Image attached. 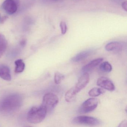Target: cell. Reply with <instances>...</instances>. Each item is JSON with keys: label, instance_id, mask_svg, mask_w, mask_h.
<instances>
[{"label": "cell", "instance_id": "4fadbf2b", "mask_svg": "<svg viewBox=\"0 0 127 127\" xmlns=\"http://www.w3.org/2000/svg\"><path fill=\"white\" fill-rule=\"evenodd\" d=\"M8 43L5 37L0 33V58H1L6 50Z\"/></svg>", "mask_w": 127, "mask_h": 127}, {"label": "cell", "instance_id": "8fae6325", "mask_svg": "<svg viewBox=\"0 0 127 127\" xmlns=\"http://www.w3.org/2000/svg\"><path fill=\"white\" fill-rule=\"evenodd\" d=\"M0 78L5 81L11 80V76L9 67L6 65H0Z\"/></svg>", "mask_w": 127, "mask_h": 127}, {"label": "cell", "instance_id": "30bf717a", "mask_svg": "<svg viewBox=\"0 0 127 127\" xmlns=\"http://www.w3.org/2000/svg\"><path fill=\"white\" fill-rule=\"evenodd\" d=\"M103 60L104 59L103 58H98L91 61L82 67V71L84 73H87L88 72H90L101 63Z\"/></svg>", "mask_w": 127, "mask_h": 127}, {"label": "cell", "instance_id": "ba28073f", "mask_svg": "<svg viewBox=\"0 0 127 127\" xmlns=\"http://www.w3.org/2000/svg\"><path fill=\"white\" fill-rule=\"evenodd\" d=\"M18 6L17 4L13 0H6L2 5L3 9L9 15L15 13L17 10Z\"/></svg>", "mask_w": 127, "mask_h": 127}, {"label": "cell", "instance_id": "cb8c5ba5", "mask_svg": "<svg viewBox=\"0 0 127 127\" xmlns=\"http://www.w3.org/2000/svg\"><path fill=\"white\" fill-rule=\"evenodd\" d=\"M0 20H1V17H0Z\"/></svg>", "mask_w": 127, "mask_h": 127}, {"label": "cell", "instance_id": "7c38bea8", "mask_svg": "<svg viewBox=\"0 0 127 127\" xmlns=\"http://www.w3.org/2000/svg\"><path fill=\"white\" fill-rule=\"evenodd\" d=\"M123 48V45L120 42L113 41L108 43L105 46V49L108 51H121Z\"/></svg>", "mask_w": 127, "mask_h": 127}, {"label": "cell", "instance_id": "2e32d148", "mask_svg": "<svg viewBox=\"0 0 127 127\" xmlns=\"http://www.w3.org/2000/svg\"><path fill=\"white\" fill-rule=\"evenodd\" d=\"M77 94L75 93L73 87L67 91L65 94V99L67 102H70L73 100V99L76 95Z\"/></svg>", "mask_w": 127, "mask_h": 127}, {"label": "cell", "instance_id": "ffe728a7", "mask_svg": "<svg viewBox=\"0 0 127 127\" xmlns=\"http://www.w3.org/2000/svg\"><path fill=\"white\" fill-rule=\"evenodd\" d=\"M122 7L124 10L127 11V1L123 2L122 3Z\"/></svg>", "mask_w": 127, "mask_h": 127}, {"label": "cell", "instance_id": "ac0fdd59", "mask_svg": "<svg viewBox=\"0 0 127 127\" xmlns=\"http://www.w3.org/2000/svg\"><path fill=\"white\" fill-rule=\"evenodd\" d=\"M64 78V76L59 72H56L54 76V81L57 84H59Z\"/></svg>", "mask_w": 127, "mask_h": 127}, {"label": "cell", "instance_id": "44dd1931", "mask_svg": "<svg viewBox=\"0 0 127 127\" xmlns=\"http://www.w3.org/2000/svg\"><path fill=\"white\" fill-rule=\"evenodd\" d=\"M127 124V120H123L120 124L119 126V127H126Z\"/></svg>", "mask_w": 127, "mask_h": 127}, {"label": "cell", "instance_id": "9c48e42d", "mask_svg": "<svg viewBox=\"0 0 127 127\" xmlns=\"http://www.w3.org/2000/svg\"><path fill=\"white\" fill-rule=\"evenodd\" d=\"M95 52L94 49H89L82 51L76 55L71 59V61L73 62H78L86 59Z\"/></svg>", "mask_w": 127, "mask_h": 127}, {"label": "cell", "instance_id": "8992f818", "mask_svg": "<svg viewBox=\"0 0 127 127\" xmlns=\"http://www.w3.org/2000/svg\"><path fill=\"white\" fill-rule=\"evenodd\" d=\"M90 76L88 73H84L79 79L75 86L73 87L75 93L78 94L89 83Z\"/></svg>", "mask_w": 127, "mask_h": 127}, {"label": "cell", "instance_id": "603a6c76", "mask_svg": "<svg viewBox=\"0 0 127 127\" xmlns=\"http://www.w3.org/2000/svg\"><path fill=\"white\" fill-rule=\"evenodd\" d=\"M14 0L17 3L18 6L19 5H20V0Z\"/></svg>", "mask_w": 127, "mask_h": 127}, {"label": "cell", "instance_id": "e0dca14e", "mask_svg": "<svg viewBox=\"0 0 127 127\" xmlns=\"http://www.w3.org/2000/svg\"><path fill=\"white\" fill-rule=\"evenodd\" d=\"M99 69L104 72H110L112 70L111 64L108 62H104L102 63L99 66Z\"/></svg>", "mask_w": 127, "mask_h": 127}, {"label": "cell", "instance_id": "7402d4cb", "mask_svg": "<svg viewBox=\"0 0 127 127\" xmlns=\"http://www.w3.org/2000/svg\"><path fill=\"white\" fill-rule=\"evenodd\" d=\"M50 1L53 2H61L64 0H50Z\"/></svg>", "mask_w": 127, "mask_h": 127}, {"label": "cell", "instance_id": "3957f363", "mask_svg": "<svg viewBox=\"0 0 127 127\" xmlns=\"http://www.w3.org/2000/svg\"><path fill=\"white\" fill-rule=\"evenodd\" d=\"M72 122L73 124L85 125L90 126H97L101 125L99 120L95 117L87 116H78L73 119Z\"/></svg>", "mask_w": 127, "mask_h": 127}, {"label": "cell", "instance_id": "d6986e66", "mask_svg": "<svg viewBox=\"0 0 127 127\" xmlns=\"http://www.w3.org/2000/svg\"><path fill=\"white\" fill-rule=\"evenodd\" d=\"M60 28H61V33L62 34H64L66 32L67 30L66 24L65 22L61 21L60 24Z\"/></svg>", "mask_w": 127, "mask_h": 127}, {"label": "cell", "instance_id": "9a60e30c", "mask_svg": "<svg viewBox=\"0 0 127 127\" xmlns=\"http://www.w3.org/2000/svg\"><path fill=\"white\" fill-rule=\"evenodd\" d=\"M104 90L99 88L95 87L92 88L89 91L88 94L92 97H96L104 93Z\"/></svg>", "mask_w": 127, "mask_h": 127}, {"label": "cell", "instance_id": "277c9868", "mask_svg": "<svg viewBox=\"0 0 127 127\" xmlns=\"http://www.w3.org/2000/svg\"><path fill=\"white\" fill-rule=\"evenodd\" d=\"M59 99L56 94L48 93L44 96L42 105L46 108L47 111L54 109L58 103Z\"/></svg>", "mask_w": 127, "mask_h": 127}, {"label": "cell", "instance_id": "5bb4252c", "mask_svg": "<svg viewBox=\"0 0 127 127\" xmlns=\"http://www.w3.org/2000/svg\"><path fill=\"white\" fill-rule=\"evenodd\" d=\"M15 72L16 73H20L22 72L25 69V64L22 59H18L15 62Z\"/></svg>", "mask_w": 127, "mask_h": 127}, {"label": "cell", "instance_id": "7a4b0ae2", "mask_svg": "<svg viewBox=\"0 0 127 127\" xmlns=\"http://www.w3.org/2000/svg\"><path fill=\"white\" fill-rule=\"evenodd\" d=\"M47 112L46 108L42 105L38 107H32L27 114V121L32 124L40 123L44 119Z\"/></svg>", "mask_w": 127, "mask_h": 127}, {"label": "cell", "instance_id": "52a82bcc", "mask_svg": "<svg viewBox=\"0 0 127 127\" xmlns=\"http://www.w3.org/2000/svg\"><path fill=\"white\" fill-rule=\"evenodd\" d=\"M96 84L100 87L109 91H113L115 90V87L112 81L107 77H100L98 79Z\"/></svg>", "mask_w": 127, "mask_h": 127}, {"label": "cell", "instance_id": "5b68a950", "mask_svg": "<svg viewBox=\"0 0 127 127\" xmlns=\"http://www.w3.org/2000/svg\"><path fill=\"white\" fill-rule=\"evenodd\" d=\"M99 100L95 98H90L85 101L78 109L80 114H85L90 113L94 110L98 106Z\"/></svg>", "mask_w": 127, "mask_h": 127}, {"label": "cell", "instance_id": "6da1fadb", "mask_svg": "<svg viewBox=\"0 0 127 127\" xmlns=\"http://www.w3.org/2000/svg\"><path fill=\"white\" fill-rule=\"evenodd\" d=\"M23 100L21 95L11 94L3 99L0 103V107L6 111H14L20 107L23 103Z\"/></svg>", "mask_w": 127, "mask_h": 127}]
</instances>
